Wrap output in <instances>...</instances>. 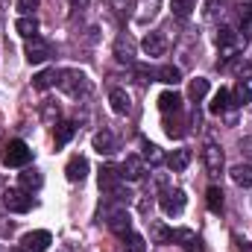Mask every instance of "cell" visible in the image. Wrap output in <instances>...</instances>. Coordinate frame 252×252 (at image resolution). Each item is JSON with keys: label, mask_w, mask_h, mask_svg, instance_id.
<instances>
[{"label": "cell", "mask_w": 252, "mask_h": 252, "mask_svg": "<svg viewBox=\"0 0 252 252\" xmlns=\"http://www.w3.org/2000/svg\"><path fill=\"white\" fill-rule=\"evenodd\" d=\"M59 88L64 94H70V97H85L91 91V79L82 70L67 67V70H59Z\"/></svg>", "instance_id": "obj_1"}, {"label": "cell", "mask_w": 252, "mask_h": 252, "mask_svg": "<svg viewBox=\"0 0 252 252\" xmlns=\"http://www.w3.org/2000/svg\"><path fill=\"white\" fill-rule=\"evenodd\" d=\"M30 158H32V150H30L21 138L9 141V144L3 147V164H6V167H27Z\"/></svg>", "instance_id": "obj_2"}, {"label": "cell", "mask_w": 252, "mask_h": 252, "mask_svg": "<svg viewBox=\"0 0 252 252\" xmlns=\"http://www.w3.org/2000/svg\"><path fill=\"white\" fill-rule=\"evenodd\" d=\"M217 47H220V53H223V62H229V59H235V56L244 50V41H241V35H238L232 27H220V30H217Z\"/></svg>", "instance_id": "obj_3"}, {"label": "cell", "mask_w": 252, "mask_h": 252, "mask_svg": "<svg viewBox=\"0 0 252 252\" xmlns=\"http://www.w3.org/2000/svg\"><path fill=\"white\" fill-rule=\"evenodd\" d=\"M158 205H161V211H164L167 217H176V214L185 211L188 196H185V190H179V188H164L161 196H158Z\"/></svg>", "instance_id": "obj_4"}, {"label": "cell", "mask_w": 252, "mask_h": 252, "mask_svg": "<svg viewBox=\"0 0 252 252\" xmlns=\"http://www.w3.org/2000/svg\"><path fill=\"white\" fill-rule=\"evenodd\" d=\"M3 205L12 211V214H27L32 208V196L27 190H18V188H9L3 193Z\"/></svg>", "instance_id": "obj_5"}, {"label": "cell", "mask_w": 252, "mask_h": 252, "mask_svg": "<svg viewBox=\"0 0 252 252\" xmlns=\"http://www.w3.org/2000/svg\"><path fill=\"white\" fill-rule=\"evenodd\" d=\"M24 56H27V62L30 64H41L50 59V44L41 38V35H32V38H27V47H24Z\"/></svg>", "instance_id": "obj_6"}, {"label": "cell", "mask_w": 252, "mask_h": 252, "mask_svg": "<svg viewBox=\"0 0 252 252\" xmlns=\"http://www.w3.org/2000/svg\"><path fill=\"white\" fill-rule=\"evenodd\" d=\"M21 244H24L27 252H47L50 244H53V235H50L47 229H35V232H27V235L21 238Z\"/></svg>", "instance_id": "obj_7"}, {"label": "cell", "mask_w": 252, "mask_h": 252, "mask_svg": "<svg viewBox=\"0 0 252 252\" xmlns=\"http://www.w3.org/2000/svg\"><path fill=\"white\" fill-rule=\"evenodd\" d=\"M202 161H205L208 176H220V170H223V150H220L217 144H205V150H202Z\"/></svg>", "instance_id": "obj_8"}, {"label": "cell", "mask_w": 252, "mask_h": 252, "mask_svg": "<svg viewBox=\"0 0 252 252\" xmlns=\"http://www.w3.org/2000/svg\"><path fill=\"white\" fill-rule=\"evenodd\" d=\"M121 182H124L121 167H115V164H103V167H100V188L103 190L115 193V190L121 188Z\"/></svg>", "instance_id": "obj_9"}, {"label": "cell", "mask_w": 252, "mask_h": 252, "mask_svg": "<svg viewBox=\"0 0 252 252\" xmlns=\"http://www.w3.org/2000/svg\"><path fill=\"white\" fill-rule=\"evenodd\" d=\"M121 176L126 182H138L144 176V158L141 156H126V161L121 164Z\"/></svg>", "instance_id": "obj_10"}, {"label": "cell", "mask_w": 252, "mask_h": 252, "mask_svg": "<svg viewBox=\"0 0 252 252\" xmlns=\"http://www.w3.org/2000/svg\"><path fill=\"white\" fill-rule=\"evenodd\" d=\"M141 47H144V53H147V56H164L167 41H164V35H161V32H147V35H144V41H141Z\"/></svg>", "instance_id": "obj_11"}, {"label": "cell", "mask_w": 252, "mask_h": 252, "mask_svg": "<svg viewBox=\"0 0 252 252\" xmlns=\"http://www.w3.org/2000/svg\"><path fill=\"white\" fill-rule=\"evenodd\" d=\"M94 150H97L100 156H112V153L118 150V138H115V132H112V129L97 132V135H94Z\"/></svg>", "instance_id": "obj_12"}, {"label": "cell", "mask_w": 252, "mask_h": 252, "mask_svg": "<svg viewBox=\"0 0 252 252\" xmlns=\"http://www.w3.org/2000/svg\"><path fill=\"white\" fill-rule=\"evenodd\" d=\"M115 59L124 64H135V41L129 35H121L115 41Z\"/></svg>", "instance_id": "obj_13"}, {"label": "cell", "mask_w": 252, "mask_h": 252, "mask_svg": "<svg viewBox=\"0 0 252 252\" xmlns=\"http://www.w3.org/2000/svg\"><path fill=\"white\" fill-rule=\"evenodd\" d=\"M229 106H232V91L220 88V91L211 97V103H208V112H211V115H217V118H223V115L229 112Z\"/></svg>", "instance_id": "obj_14"}, {"label": "cell", "mask_w": 252, "mask_h": 252, "mask_svg": "<svg viewBox=\"0 0 252 252\" xmlns=\"http://www.w3.org/2000/svg\"><path fill=\"white\" fill-rule=\"evenodd\" d=\"M109 229L118 235V238H124L132 232V217H129V211H115L112 217H109Z\"/></svg>", "instance_id": "obj_15"}, {"label": "cell", "mask_w": 252, "mask_h": 252, "mask_svg": "<svg viewBox=\"0 0 252 252\" xmlns=\"http://www.w3.org/2000/svg\"><path fill=\"white\" fill-rule=\"evenodd\" d=\"M64 173H67V179H70V182H82V179L88 176V161H85L82 156H73V158L67 161Z\"/></svg>", "instance_id": "obj_16"}, {"label": "cell", "mask_w": 252, "mask_h": 252, "mask_svg": "<svg viewBox=\"0 0 252 252\" xmlns=\"http://www.w3.org/2000/svg\"><path fill=\"white\" fill-rule=\"evenodd\" d=\"M109 103H112V112L115 115H129L132 112V100H129V94H126L124 88H115L109 94Z\"/></svg>", "instance_id": "obj_17"}, {"label": "cell", "mask_w": 252, "mask_h": 252, "mask_svg": "<svg viewBox=\"0 0 252 252\" xmlns=\"http://www.w3.org/2000/svg\"><path fill=\"white\" fill-rule=\"evenodd\" d=\"M173 241H182L185 252H205L202 241H199V238H196L190 229H176V232H173Z\"/></svg>", "instance_id": "obj_18"}, {"label": "cell", "mask_w": 252, "mask_h": 252, "mask_svg": "<svg viewBox=\"0 0 252 252\" xmlns=\"http://www.w3.org/2000/svg\"><path fill=\"white\" fill-rule=\"evenodd\" d=\"M53 85H59V70L56 67H47V70H41V73L32 76V88H38V91H47Z\"/></svg>", "instance_id": "obj_19"}, {"label": "cell", "mask_w": 252, "mask_h": 252, "mask_svg": "<svg viewBox=\"0 0 252 252\" xmlns=\"http://www.w3.org/2000/svg\"><path fill=\"white\" fill-rule=\"evenodd\" d=\"M158 109L164 112V115H179L182 112V94H176V91H164L161 97H158Z\"/></svg>", "instance_id": "obj_20"}, {"label": "cell", "mask_w": 252, "mask_h": 252, "mask_svg": "<svg viewBox=\"0 0 252 252\" xmlns=\"http://www.w3.org/2000/svg\"><path fill=\"white\" fill-rule=\"evenodd\" d=\"M188 164H190V150H185V147H182V150H173V153L167 156V167H170L173 173H182Z\"/></svg>", "instance_id": "obj_21"}, {"label": "cell", "mask_w": 252, "mask_h": 252, "mask_svg": "<svg viewBox=\"0 0 252 252\" xmlns=\"http://www.w3.org/2000/svg\"><path fill=\"white\" fill-rule=\"evenodd\" d=\"M156 79L164 82V85H179V82H182V70H179L176 64H161V67L156 70Z\"/></svg>", "instance_id": "obj_22"}, {"label": "cell", "mask_w": 252, "mask_h": 252, "mask_svg": "<svg viewBox=\"0 0 252 252\" xmlns=\"http://www.w3.org/2000/svg\"><path fill=\"white\" fill-rule=\"evenodd\" d=\"M229 176H232L235 185H241V188H252V164H235V167L229 170Z\"/></svg>", "instance_id": "obj_23"}, {"label": "cell", "mask_w": 252, "mask_h": 252, "mask_svg": "<svg viewBox=\"0 0 252 252\" xmlns=\"http://www.w3.org/2000/svg\"><path fill=\"white\" fill-rule=\"evenodd\" d=\"M15 30H18L24 38H32V35H38V21H35L32 15H24V18L15 21Z\"/></svg>", "instance_id": "obj_24"}, {"label": "cell", "mask_w": 252, "mask_h": 252, "mask_svg": "<svg viewBox=\"0 0 252 252\" xmlns=\"http://www.w3.org/2000/svg\"><path fill=\"white\" fill-rule=\"evenodd\" d=\"M252 103V88L250 82H238L232 91V106H250Z\"/></svg>", "instance_id": "obj_25"}, {"label": "cell", "mask_w": 252, "mask_h": 252, "mask_svg": "<svg viewBox=\"0 0 252 252\" xmlns=\"http://www.w3.org/2000/svg\"><path fill=\"white\" fill-rule=\"evenodd\" d=\"M205 202H208V211L223 214V190L217 188V185H211V188L205 190Z\"/></svg>", "instance_id": "obj_26"}, {"label": "cell", "mask_w": 252, "mask_h": 252, "mask_svg": "<svg viewBox=\"0 0 252 252\" xmlns=\"http://www.w3.org/2000/svg\"><path fill=\"white\" fill-rule=\"evenodd\" d=\"M41 185H44V176L38 170H24L21 173V188L24 190H38Z\"/></svg>", "instance_id": "obj_27"}, {"label": "cell", "mask_w": 252, "mask_h": 252, "mask_svg": "<svg viewBox=\"0 0 252 252\" xmlns=\"http://www.w3.org/2000/svg\"><path fill=\"white\" fill-rule=\"evenodd\" d=\"M73 135H76V124H70V121L56 124V147H64Z\"/></svg>", "instance_id": "obj_28"}, {"label": "cell", "mask_w": 252, "mask_h": 252, "mask_svg": "<svg viewBox=\"0 0 252 252\" xmlns=\"http://www.w3.org/2000/svg\"><path fill=\"white\" fill-rule=\"evenodd\" d=\"M205 94H208V79H202V76L190 79V85H188V97H190V100H193V103H199Z\"/></svg>", "instance_id": "obj_29"}, {"label": "cell", "mask_w": 252, "mask_h": 252, "mask_svg": "<svg viewBox=\"0 0 252 252\" xmlns=\"http://www.w3.org/2000/svg\"><path fill=\"white\" fill-rule=\"evenodd\" d=\"M161 0H141V12H138V24H147L150 18H156Z\"/></svg>", "instance_id": "obj_30"}, {"label": "cell", "mask_w": 252, "mask_h": 252, "mask_svg": "<svg viewBox=\"0 0 252 252\" xmlns=\"http://www.w3.org/2000/svg\"><path fill=\"white\" fill-rule=\"evenodd\" d=\"M124 244H126V252H147V241H144L138 232L124 235Z\"/></svg>", "instance_id": "obj_31"}, {"label": "cell", "mask_w": 252, "mask_h": 252, "mask_svg": "<svg viewBox=\"0 0 252 252\" xmlns=\"http://www.w3.org/2000/svg\"><path fill=\"white\" fill-rule=\"evenodd\" d=\"M153 241L156 244H167V241H173V229H167L164 223H153Z\"/></svg>", "instance_id": "obj_32"}, {"label": "cell", "mask_w": 252, "mask_h": 252, "mask_svg": "<svg viewBox=\"0 0 252 252\" xmlns=\"http://www.w3.org/2000/svg\"><path fill=\"white\" fill-rule=\"evenodd\" d=\"M170 9H173V15L176 18H190V12H193V0H170Z\"/></svg>", "instance_id": "obj_33"}, {"label": "cell", "mask_w": 252, "mask_h": 252, "mask_svg": "<svg viewBox=\"0 0 252 252\" xmlns=\"http://www.w3.org/2000/svg\"><path fill=\"white\" fill-rule=\"evenodd\" d=\"M141 147H144V158H147L150 164H161V161H164V156H161V150H158L156 144H150V141H144Z\"/></svg>", "instance_id": "obj_34"}, {"label": "cell", "mask_w": 252, "mask_h": 252, "mask_svg": "<svg viewBox=\"0 0 252 252\" xmlns=\"http://www.w3.org/2000/svg\"><path fill=\"white\" fill-rule=\"evenodd\" d=\"M232 70L238 73V79H241V82H250V79H252V62H244V59H238V62L232 64Z\"/></svg>", "instance_id": "obj_35"}, {"label": "cell", "mask_w": 252, "mask_h": 252, "mask_svg": "<svg viewBox=\"0 0 252 252\" xmlns=\"http://www.w3.org/2000/svg\"><path fill=\"white\" fill-rule=\"evenodd\" d=\"M41 118H44V124H56L59 121V106L56 103H44L41 106Z\"/></svg>", "instance_id": "obj_36"}, {"label": "cell", "mask_w": 252, "mask_h": 252, "mask_svg": "<svg viewBox=\"0 0 252 252\" xmlns=\"http://www.w3.org/2000/svg\"><path fill=\"white\" fill-rule=\"evenodd\" d=\"M238 21H241L244 27L252 24V3H241V6H238Z\"/></svg>", "instance_id": "obj_37"}, {"label": "cell", "mask_w": 252, "mask_h": 252, "mask_svg": "<svg viewBox=\"0 0 252 252\" xmlns=\"http://www.w3.org/2000/svg\"><path fill=\"white\" fill-rule=\"evenodd\" d=\"M135 76H138V82H150V76H156L147 64H135Z\"/></svg>", "instance_id": "obj_38"}, {"label": "cell", "mask_w": 252, "mask_h": 252, "mask_svg": "<svg viewBox=\"0 0 252 252\" xmlns=\"http://www.w3.org/2000/svg\"><path fill=\"white\" fill-rule=\"evenodd\" d=\"M220 9H223V0H208L205 3V18H217Z\"/></svg>", "instance_id": "obj_39"}, {"label": "cell", "mask_w": 252, "mask_h": 252, "mask_svg": "<svg viewBox=\"0 0 252 252\" xmlns=\"http://www.w3.org/2000/svg\"><path fill=\"white\" fill-rule=\"evenodd\" d=\"M35 6H38V0H18V9H21L24 15H32Z\"/></svg>", "instance_id": "obj_40"}, {"label": "cell", "mask_w": 252, "mask_h": 252, "mask_svg": "<svg viewBox=\"0 0 252 252\" xmlns=\"http://www.w3.org/2000/svg\"><path fill=\"white\" fill-rule=\"evenodd\" d=\"M129 3H132V0H112V9H115V12H126Z\"/></svg>", "instance_id": "obj_41"}, {"label": "cell", "mask_w": 252, "mask_h": 252, "mask_svg": "<svg viewBox=\"0 0 252 252\" xmlns=\"http://www.w3.org/2000/svg\"><path fill=\"white\" fill-rule=\"evenodd\" d=\"M238 252H252V244L250 241H241V244H238Z\"/></svg>", "instance_id": "obj_42"}, {"label": "cell", "mask_w": 252, "mask_h": 252, "mask_svg": "<svg viewBox=\"0 0 252 252\" xmlns=\"http://www.w3.org/2000/svg\"><path fill=\"white\" fill-rule=\"evenodd\" d=\"M70 3H73V6H79V9H85V6H88V0H70Z\"/></svg>", "instance_id": "obj_43"}, {"label": "cell", "mask_w": 252, "mask_h": 252, "mask_svg": "<svg viewBox=\"0 0 252 252\" xmlns=\"http://www.w3.org/2000/svg\"><path fill=\"white\" fill-rule=\"evenodd\" d=\"M12 252H27V250H24V247H21V250H12Z\"/></svg>", "instance_id": "obj_44"}]
</instances>
